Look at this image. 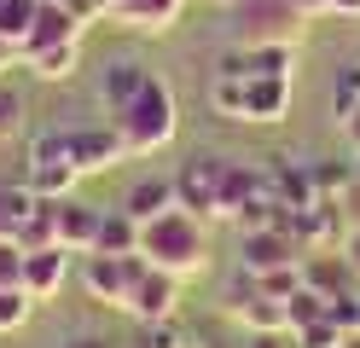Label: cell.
Segmentation results:
<instances>
[{"instance_id":"1","label":"cell","mask_w":360,"mask_h":348,"mask_svg":"<svg viewBox=\"0 0 360 348\" xmlns=\"http://www.w3.org/2000/svg\"><path fill=\"white\" fill-rule=\"evenodd\" d=\"M110 128H117L128 157H157L163 146H174V134H180V99H174V87L151 70L146 87L134 93L122 110H110Z\"/></svg>"},{"instance_id":"2","label":"cell","mask_w":360,"mask_h":348,"mask_svg":"<svg viewBox=\"0 0 360 348\" xmlns=\"http://www.w3.org/2000/svg\"><path fill=\"white\" fill-rule=\"evenodd\" d=\"M140 255L151 267L174 273V278L204 273V262H210V221L192 215V209H169V215H157V221L140 226Z\"/></svg>"},{"instance_id":"3","label":"cell","mask_w":360,"mask_h":348,"mask_svg":"<svg viewBox=\"0 0 360 348\" xmlns=\"http://www.w3.org/2000/svg\"><path fill=\"white\" fill-rule=\"evenodd\" d=\"M210 110H221L227 122L279 128L290 116V82L285 76H215L210 82Z\"/></svg>"},{"instance_id":"4","label":"cell","mask_w":360,"mask_h":348,"mask_svg":"<svg viewBox=\"0 0 360 348\" xmlns=\"http://www.w3.org/2000/svg\"><path fill=\"white\" fill-rule=\"evenodd\" d=\"M308 12L297 0H238L233 6V46H302Z\"/></svg>"},{"instance_id":"5","label":"cell","mask_w":360,"mask_h":348,"mask_svg":"<svg viewBox=\"0 0 360 348\" xmlns=\"http://www.w3.org/2000/svg\"><path fill=\"white\" fill-rule=\"evenodd\" d=\"M30 186L35 198H76V162H70V139H64V128H41L30 134L24 146V174H18Z\"/></svg>"},{"instance_id":"6","label":"cell","mask_w":360,"mask_h":348,"mask_svg":"<svg viewBox=\"0 0 360 348\" xmlns=\"http://www.w3.org/2000/svg\"><path fill=\"white\" fill-rule=\"evenodd\" d=\"M140 273H146V255H99V250L82 255V290L94 296L99 308H122L128 314V296L140 285Z\"/></svg>"},{"instance_id":"7","label":"cell","mask_w":360,"mask_h":348,"mask_svg":"<svg viewBox=\"0 0 360 348\" xmlns=\"http://www.w3.org/2000/svg\"><path fill=\"white\" fill-rule=\"evenodd\" d=\"M302 238L285 226H250V232H238V273H274V267H302Z\"/></svg>"},{"instance_id":"8","label":"cell","mask_w":360,"mask_h":348,"mask_svg":"<svg viewBox=\"0 0 360 348\" xmlns=\"http://www.w3.org/2000/svg\"><path fill=\"white\" fill-rule=\"evenodd\" d=\"M87 18H105L117 30H134V35H163L180 23L186 0H82Z\"/></svg>"},{"instance_id":"9","label":"cell","mask_w":360,"mask_h":348,"mask_svg":"<svg viewBox=\"0 0 360 348\" xmlns=\"http://www.w3.org/2000/svg\"><path fill=\"white\" fill-rule=\"evenodd\" d=\"M227 162L233 157H210L198 151L174 169V192H180V209H192V215L215 221V203H221V186H227Z\"/></svg>"},{"instance_id":"10","label":"cell","mask_w":360,"mask_h":348,"mask_svg":"<svg viewBox=\"0 0 360 348\" xmlns=\"http://www.w3.org/2000/svg\"><path fill=\"white\" fill-rule=\"evenodd\" d=\"M290 232L302 238L308 255L314 250H343L349 244V209H343V198H320V203L297 209V215H290Z\"/></svg>"},{"instance_id":"11","label":"cell","mask_w":360,"mask_h":348,"mask_svg":"<svg viewBox=\"0 0 360 348\" xmlns=\"http://www.w3.org/2000/svg\"><path fill=\"white\" fill-rule=\"evenodd\" d=\"M64 139H70V162L76 174H105L110 162H122V139L110 122H82V128H64Z\"/></svg>"},{"instance_id":"12","label":"cell","mask_w":360,"mask_h":348,"mask_svg":"<svg viewBox=\"0 0 360 348\" xmlns=\"http://www.w3.org/2000/svg\"><path fill=\"white\" fill-rule=\"evenodd\" d=\"M267 186H274V198L297 215V209H308V203H320V192H314V169H308V157H297V151H274L267 157Z\"/></svg>"},{"instance_id":"13","label":"cell","mask_w":360,"mask_h":348,"mask_svg":"<svg viewBox=\"0 0 360 348\" xmlns=\"http://www.w3.org/2000/svg\"><path fill=\"white\" fill-rule=\"evenodd\" d=\"M180 285L186 278H174V273H163V267H151L146 262V273H140V285H134V296H128V314L134 319H174L180 314Z\"/></svg>"},{"instance_id":"14","label":"cell","mask_w":360,"mask_h":348,"mask_svg":"<svg viewBox=\"0 0 360 348\" xmlns=\"http://www.w3.org/2000/svg\"><path fill=\"white\" fill-rule=\"evenodd\" d=\"M99 221H105L99 203H87V198H58V244L70 250V255H87V250L99 244Z\"/></svg>"},{"instance_id":"15","label":"cell","mask_w":360,"mask_h":348,"mask_svg":"<svg viewBox=\"0 0 360 348\" xmlns=\"http://www.w3.org/2000/svg\"><path fill=\"white\" fill-rule=\"evenodd\" d=\"M64 278H70V250L64 244H47V250H30V262H24V290L35 302H53L64 290Z\"/></svg>"},{"instance_id":"16","label":"cell","mask_w":360,"mask_h":348,"mask_svg":"<svg viewBox=\"0 0 360 348\" xmlns=\"http://www.w3.org/2000/svg\"><path fill=\"white\" fill-rule=\"evenodd\" d=\"M82 64V41H30L24 46V70L35 82H70Z\"/></svg>"},{"instance_id":"17","label":"cell","mask_w":360,"mask_h":348,"mask_svg":"<svg viewBox=\"0 0 360 348\" xmlns=\"http://www.w3.org/2000/svg\"><path fill=\"white\" fill-rule=\"evenodd\" d=\"M122 209L134 221H157V215H169V209H180V192H174V174H146V180H134L128 186V198H122Z\"/></svg>"},{"instance_id":"18","label":"cell","mask_w":360,"mask_h":348,"mask_svg":"<svg viewBox=\"0 0 360 348\" xmlns=\"http://www.w3.org/2000/svg\"><path fill=\"white\" fill-rule=\"evenodd\" d=\"M302 285H314L320 296H343V290L360 285V278H354L343 250H314V255H302Z\"/></svg>"},{"instance_id":"19","label":"cell","mask_w":360,"mask_h":348,"mask_svg":"<svg viewBox=\"0 0 360 348\" xmlns=\"http://www.w3.org/2000/svg\"><path fill=\"white\" fill-rule=\"evenodd\" d=\"M146 76H151L146 64H134V58H110V64L99 70V87H94V93H99V105H105V116H110V110H122L134 93L146 87Z\"/></svg>"},{"instance_id":"20","label":"cell","mask_w":360,"mask_h":348,"mask_svg":"<svg viewBox=\"0 0 360 348\" xmlns=\"http://www.w3.org/2000/svg\"><path fill=\"white\" fill-rule=\"evenodd\" d=\"M99 255H140V221L128 215L122 203H110L105 209V221H99Z\"/></svg>"},{"instance_id":"21","label":"cell","mask_w":360,"mask_h":348,"mask_svg":"<svg viewBox=\"0 0 360 348\" xmlns=\"http://www.w3.org/2000/svg\"><path fill=\"white\" fill-rule=\"evenodd\" d=\"M326 105H331V122H337V128H349V116L360 110V58H349V64H337V70H331V93H326Z\"/></svg>"},{"instance_id":"22","label":"cell","mask_w":360,"mask_h":348,"mask_svg":"<svg viewBox=\"0 0 360 348\" xmlns=\"http://www.w3.org/2000/svg\"><path fill=\"white\" fill-rule=\"evenodd\" d=\"M30 209H35V192L24 180H0V238H18L30 221Z\"/></svg>"},{"instance_id":"23","label":"cell","mask_w":360,"mask_h":348,"mask_svg":"<svg viewBox=\"0 0 360 348\" xmlns=\"http://www.w3.org/2000/svg\"><path fill=\"white\" fill-rule=\"evenodd\" d=\"M238 53H244V76H285L290 82L302 46H238Z\"/></svg>"},{"instance_id":"24","label":"cell","mask_w":360,"mask_h":348,"mask_svg":"<svg viewBox=\"0 0 360 348\" xmlns=\"http://www.w3.org/2000/svg\"><path fill=\"white\" fill-rule=\"evenodd\" d=\"M331 314V296H320L314 285H297L285 296V331H302V325H314V319H326Z\"/></svg>"},{"instance_id":"25","label":"cell","mask_w":360,"mask_h":348,"mask_svg":"<svg viewBox=\"0 0 360 348\" xmlns=\"http://www.w3.org/2000/svg\"><path fill=\"white\" fill-rule=\"evenodd\" d=\"M308 169H314V192H320V198H349V186H354V162L314 157Z\"/></svg>"},{"instance_id":"26","label":"cell","mask_w":360,"mask_h":348,"mask_svg":"<svg viewBox=\"0 0 360 348\" xmlns=\"http://www.w3.org/2000/svg\"><path fill=\"white\" fill-rule=\"evenodd\" d=\"M35 314V296L24 285H0V337H12V331H24Z\"/></svg>"},{"instance_id":"27","label":"cell","mask_w":360,"mask_h":348,"mask_svg":"<svg viewBox=\"0 0 360 348\" xmlns=\"http://www.w3.org/2000/svg\"><path fill=\"white\" fill-rule=\"evenodd\" d=\"M290 342H297V348H349V331H343V325H337V319L326 314V319L302 325V331H290Z\"/></svg>"},{"instance_id":"28","label":"cell","mask_w":360,"mask_h":348,"mask_svg":"<svg viewBox=\"0 0 360 348\" xmlns=\"http://www.w3.org/2000/svg\"><path fill=\"white\" fill-rule=\"evenodd\" d=\"M35 12H41V0H0V35L6 41H30Z\"/></svg>"},{"instance_id":"29","label":"cell","mask_w":360,"mask_h":348,"mask_svg":"<svg viewBox=\"0 0 360 348\" xmlns=\"http://www.w3.org/2000/svg\"><path fill=\"white\" fill-rule=\"evenodd\" d=\"M24 116H30L24 93H18L6 76H0V139H18V134H24Z\"/></svg>"},{"instance_id":"30","label":"cell","mask_w":360,"mask_h":348,"mask_svg":"<svg viewBox=\"0 0 360 348\" xmlns=\"http://www.w3.org/2000/svg\"><path fill=\"white\" fill-rule=\"evenodd\" d=\"M140 348H192V337H186V325H180V314L174 319H146Z\"/></svg>"},{"instance_id":"31","label":"cell","mask_w":360,"mask_h":348,"mask_svg":"<svg viewBox=\"0 0 360 348\" xmlns=\"http://www.w3.org/2000/svg\"><path fill=\"white\" fill-rule=\"evenodd\" d=\"M24 262H30L24 244H18V238H0V285H24Z\"/></svg>"},{"instance_id":"32","label":"cell","mask_w":360,"mask_h":348,"mask_svg":"<svg viewBox=\"0 0 360 348\" xmlns=\"http://www.w3.org/2000/svg\"><path fill=\"white\" fill-rule=\"evenodd\" d=\"M302 285V267H274V273H256V290H267V296H290V290H297Z\"/></svg>"},{"instance_id":"33","label":"cell","mask_w":360,"mask_h":348,"mask_svg":"<svg viewBox=\"0 0 360 348\" xmlns=\"http://www.w3.org/2000/svg\"><path fill=\"white\" fill-rule=\"evenodd\" d=\"M244 348H297V342H290V331H250Z\"/></svg>"},{"instance_id":"34","label":"cell","mask_w":360,"mask_h":348,"mask_svg":"<svg viewBox=\"0 0 360 348\" xmlns=\"http://www.w3.org/2000/svg\"><path fill=\"white\" fill-rule=\"evenodd\" d=\"M58 348H117L110 337H94V331H82V337H64Z\"/></svg>"},{"instance_id":"35","label":"cell","mask_w":360,"mask_h":348,"mask_svg":"<svg viewBox=\"0 0 360 348\" xmlns=\"http://www.w3.org/2000/svg\"><path fill=\"white\" fill-rule=\"evenodd\" d=\"M343 255H349V267H354V278H360V226L349 232V244H343Z\"/></svg>"},{"instance_id":"36","label":"cell","mask_w":360,"mask_h":348,"mask_svg":"<svg viewBox=\"0 0 360 348\" xmlns=\"http://www.w3.org/2000/svg\"><path fill=\"white\" fill-rule=\"evenodd\" d=\"M326 12H337V18H360V0H331Z\"/></svg>"},{"instance_id":"37","label":"cell","mask_w":360,"mask_h":348,"mask_svg":"<svg viewBox=\"0 0 360 348\" xmlns=\"http://www.w3.org/2000/svg\"><path fill=\"white\" fill-rule=\"evenodd\" d=\"M343 134H349V151H354V157H360V110H354V116H349V128H343Z\"/></svg>"},{"instance_id":"38","label":"cell","mask_w":360,"mask_h":348,"mask_svg":"<svg viewBox=\"0 0 360 348\" xmlns=\"http://www.w3.org/2000/svg\"><path fill=\"white\" fill-rule=\"evenodd\" d=\"M297 6H302L308 18H326V6H331V0H297Z\"/></svg>"},{"instance_id":"39","label":"cell","mask_w":360,"mask_h":348,"mask_svg":"<svg viewBox=\"0 0 360 348\" xmlns=\"http://www.w3.org/2000/svg\"><path fill=\"white\" fill-rule=\"evenodd\" d=\"M215 6H238V0H215Z\"/></svg>"},{"instance_id":"40","label":"cell","mask_w":360,"mask_h":348,"mask_svg":"<svg viewBox=\"0 0 360 348\" xmlns=\"http://www.w3.org/2000/svg\"><path fill=\"white\" fill-rule=\"evenodd\" d=\"M354 302H360V285H354Z\"/></svg>"}]
</instances>
